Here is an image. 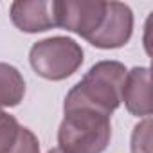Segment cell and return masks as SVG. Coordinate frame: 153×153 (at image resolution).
<instances>
[{
    "instance_id": "cell-12",
    "label": "cell",
    "mask_w": 153,
    "mask_h": 153,
    "mask_svg": "<svg viewBox=\"0 0 153 153\" xmlns=\"http://www.w3.org/2000/svg\"><path fill=\"white\" fill-rule=\"evenodd\" d=\"M47 153H63V151H61V149H59V148H54V149H49V151H47Z\"/></svg>"
},
{
    "instance_id": "cell-3",
    "label": "cell",
    "mask_w": 153,
    "mask_h": 153,
    "mask_svg": "<svg viewBox=\"0 0 153 153\" xmlns=\"http://www.w3.org/2000/svg\"><path fill=\"white\" fill-rule=\"evenodd\" d=\"M81 45L67 36H51L36 42L29 51V63L43 79L63 81L83 65Z\"/></svg>"
},
{
    "instance_id": "cell-2",
    "label": "cell",
    "mask_w": 153,
    "mask_h": 153,
    "mask_svg": "<svg viewBox=\"0 0 153 153\" xmlns=\"http://www.w3.org/2000/svg\"><path fill=\"white\" fill-rule=\"evenodd\" d=\"M65 117L58 130L63 153H103L112 139L110 117L85 106L63 108Z\"/></svg>"
},
{
    "instance_id": "cell-7",
    "label": "cell",
    "mask_w": 153,
    "mask_h": 153,
    "mask_svg": "<svg viewBox=\"0 0 153 153\" xmlns=\"http://www.w3.org/2000/svg\"><path fill=\"white\" fill-rule=\"evenodd\" d=\"M121 103L135 117L151 115V74L148 67H133L126 72Z\"/></svg>"
},
{
    "instance_id": "cell-9",
    "label": "cell",
    "mask_w": 153,
    "mask_h": 153,
    "mask_svg": "<svg viewBox=\"0 0 153 153\" xmlns=\"http://www.w3.org/2000/svg\"><path fill=\"white\" fill-rule=\"evenodd\" d=\"M22 126L18 124L16 117L0 110V153H9L18 140Z\"/></svg>"
},
{
    "instance_id": "cell-1",
    "label": "cell",
    "mask_w": 153,
    "mask_h": 153,
    "mask_svg": "<svg viewBox=\"0 0 153 153\" xmlns=\"http://www.w3.org/2000/svg\"><path fill=\"white\" fill-rule=\"evenodd\" d=\"M126 72L128 68L121 61H97L83 76V79L68 90L63 108L85 106L110 117L121 106Z\"/></svg>"
},
{
    "instance_id": "cell-6",
    "label": "cell",
    "mask_w": 153,
    "mask_h": 153,
    "mask_svg": "<svg viewBox=\"0 0 153 153\" xmlns=\"http://www.w3.org/2000/svg\"><path fill=\"white\" fill-rule=\"evenodd\" d=\"M9 18L22 33H43L58 27L56 9L51 0H16L9 7Z\"/></svg>"
},
{
    "instance_id": "cell-8",
    "label": "cell",
    "mask_w": 153,
    "mask_h": 153,
    "mask_svg": "<svg viewBox=\"0 0 153 153\" xmlns=\"http://www.w3.org/2000/svg\"><path fill=\"white\" fill-rule=\"evenodd\" d=\"M25 96V81L20 70L0 61V108H11L22 103Z\"/></svg>"
},
{
    "instance_id": "cell-5",
    "label": "cell",
    "mask_w": 153,
    "mask_h": 153,
    "mask_svg": "<svg viewBox=\"0 0 153 153\" xmlns=\"http://www.w3.org/2000/svg\"><path fill=\"white\" fill-rule=\"evenodd\" d=\"M133 33V13L130 6L123 2H106L105 16L97 31L87 40L97 49H119L124 47Z\"/></svg>"
},
{
    "instance_id": "cell-11",
    "label": "cell",
    "mask_w": 153,
    "mask_h": 153,
    "mask_svg": "<svg viewBox=\"0 0 153 153\" xmlns=\"http://www.w3.org/2000/svg\"><path fill=\"white\" fill-rule=\"evenodd\" d=\"M9 153H40V140L29 128L22 126L18 140Z\"/></svg>"
},
{
    "instance_id": "cell-4",
    "label": "cell",
    "mask_w": 153,
    "mask_h": 153,
    "mask_svg": "<svg viewBox=\"0 0 153 153\" xmlns=\"http://www.w3.org/2000/svg\"><path fill=\"white\" fill-rule=\"evenodd\" d=\"M106 2L88 0H63L54 2L58 27H63L74 34L88 40L99 27L105 16Z\"/></svg>"
},
{
    "instance_id": "cell-10",
    "label": "cell",
    "mask_w": 153,
    "mask_h": 153,
    "mask_svg": "<svg viewBox=\"0 0 153 153\" xmlns=\"http://www.w3.org/2000/svg\"><path fill=\"white\" fill-rule=\"evenodd\" d=\"M131 153H151V119L146 117L133 128L131 133Z\"/></svg>"
}]
</instances>
